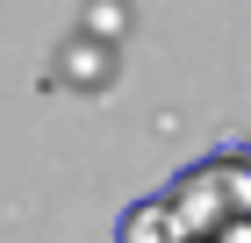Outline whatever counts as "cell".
I'll list each match as a JSON object with an SVG mask.
<instances>
[{"instance_id": "obj_1", "label": "cell", "mask_w": 251, "mask_h": 243, "mask_svg": "<svg viewBox=\"0 0 251 243\" xmlns=\"http://www.w3.org/2000/svg\"><path fill=\"white\" fill-rule=\"evenodd\" d=\"M165 207L179 215L187 243H201L208 229L251 215V150H208V157H194L187 172L165 179Z\"/></svg>"}, {"instance_id": "obj_2", "label": "cell", "mask_w": 251, "mask_h": 243, "mask_svg": "<svg viewBox=\"0 0 251 243\" xmlns=\"http://www.w3.org/2000/svg\"><path fill=\"white\" fill-rule=\"evenodd\" d=\"M58 86H79V93H100L108 79H115V50L94 36V29H79V36H65V50H58Z\"/></svg>"}, {"instance_id": "obj_3", "label": "cell", "mask_w": 251, "mask_h": 243, "mask_svg": "<svg viewBox=\"0 0 251 243\" xmlns=\"http://www.w3.org/2000/svg\"><path fill=\"white\" fill-rule=\"evenodd\" d=\"M115 243H187V229H179V215L165 207V193H144V200L122 207Z\"/></svg>"}, {"instance_id": "obj_4", "label": "cell", "mask_w": 251, "mask_h": 243, "mask_svg": "<svg viewBox=\"0 0 251 243\" xmlns=\"http://www.w3.org/2000/svg\"><path fill=\"white\" fill-rule=\"evenodd\" d=\"M201 243H251V215H237V222H223V229H208Z\"/></svg>"}]
</instances>
